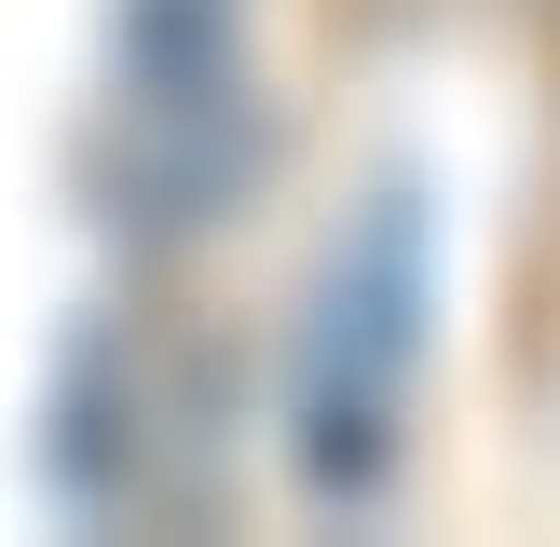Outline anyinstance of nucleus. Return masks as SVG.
Returning a JSON list of instances; mask_svg holds the SVG:
<instances>
[{
  "mask_svg": "<svg viewBox=\"0 0 560 547\" xmlns=\"http://www.w3.org/2000/svg\"><path fill=\"white\" fill-rule=\"evenodd\" d=\"M424 315H438V219L410 178H383L315 260L301 370H288V452L328 507H370L397 479V397L424 370Z\"/></svg>",
  "mask_w": 560,
  "mask_h": 547,
  "instance_id": "1",
  "label": "nucleus"
},
{
  "mask_svg": "<svg viewBox=\"0 0 560 547\" xmlns=\"http://www.w3.org/2000/svg\"><path fill=\"white\" fill-rule=\"evenodd\" d=\"M124 465H137V370H124V328L82 315L42 383V479H55V507H109Z\"/></svg>",
  "mask_w": 560,
  "mask_h": 547,
  "instance_id": "2",
  "label": "nucleus"
},
{
  "mask_svg": "<svg viewBox=\"0 0 560 547\" xmlns=\"http://www.w3.org/2000/svg\"><path fill=\"white\" fill-rule=\"evenodd\" d=\"M233 27L246 0H124L109 14V55H124V109H219L233 82Z\"/></svg>",
  "mask_w": 560,
  "mask_h": 547,
  "instance_id": "3",
  "label": "nucleus"
}]
</instances>
